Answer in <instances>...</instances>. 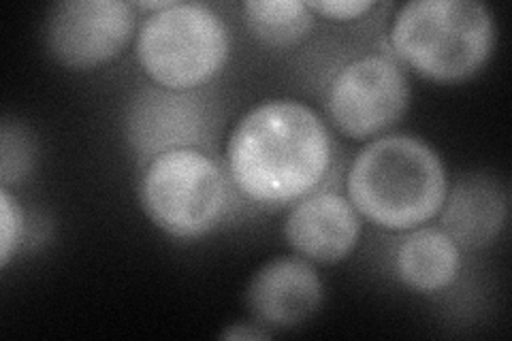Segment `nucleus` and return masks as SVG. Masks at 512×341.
Returning <instances> with one entry per match:
<instances>
[{
	"mask_svg": "<svg viewBox=\"0 0 512 341\" xmlns=\"http://www.w3.org/2000/svg\"><path fill=\"white\" fill-rule=\"evenodd\" d=\"M325 284L314 263L301 256H278L252 273L246 305L252 320L267 331H291L323 307Z\"/></svg>",
	"mask_w": 512,
	"mask_h": 341,
	"instance_id": "9d476101",
	"label": "nucleus"
},
{
	"mask_svg": "<svg viewBox=\"0 0 512 341\" xmlns=\"http://www.w3.org/2000/svg\"><path fill=\"white\" fill-rule=\"evenodd\" d=\"M286 246L314 265H338L357 250L363 218L346 192L318 188L288 205L282 222Z\"/></svg>",
	"mask_w": 512,
	"mask_h": 341,
	"instance_id": "1a4fd4ad",
	"label": "nucleus"
},
{
	"mask_svg": "<svg viewBox=\"0 0 512 341\" xmlns=\"http://www.w3.org/2000/svg\"><path fill=\"white\" fill-rule=\"evenodd\" d=\"M26 237V214L11 188H0V267L7 269L20 254Z\"/></svg>",
	"mask_w": 512,
	"mask_h": 341,
	"instance_id": "2eb2a0df",
	"label": "nucleus"
},
{
	"mask_svg": "<svg viewBox=\"0 0 512 341\" xmlns=\"http://www.w3.org/2000/svg\"><path fill=\"white\" fill-rule=\"evenodd\" d=\"M169 3L171 0H137V3H133V5L137 11H148V15H150L156 11H163L165 7H169Z\"/></svg>",
	"mask_w": 512,
	"mask_h": 341,
	"instance_id": "a211bd4d",
	"label": "nucleus"
},
{
	"mask_svg": "<svg viewBox=\"0 0 512 341\" xmlns=\"http://www.w3.org/2000/svg\"><path fill=\"white\" fill-rule=\"evenodd\" d=\"M220 337L222 339H269L271 337V331H267V329H263L261 324H256V322H250V324H233V327H229V329H224L222 333H220Z\"/></svg>",
	"mask_w": 512,
	"mask_h": 341,
	"instance_id": "f3484780",
	"label": "nucleus"
},
{
	"mask_svg": "<svg viewBox=\"0 0 512 341\" xmlns=\"http://www.w3.org/2000/svg\"><path fill=\"white\" fill-rule=\"evenodd\" d=\"M0 182L11 188L20 184L35 169V143L30 135L18 124H3V137H0Z\"/></svg>",
	"mask_w": 512,
	"mask_h": 341,
	"instance_id": "4468645a",
	"label": "nucleus"
},
{
	"mask_svg": "<svg viewBox=\"0 0 512 341\" xmlns=\"http://www.w3.org/2000/svg\"><path fill=\"white\" fill-rule=\"evenodd\" d=\"M137 13L126 0H62L45 18V50L69 71L101 69L135 43Z\"/></svg>",
	"mask_w": 512,
	"mask_h": 341,
	"instance_id": "6e6552de",
	"label": "nucleus"
},
{
	"mask_svg": "<svg viewBox=\"0 0 512 341\" xmlns=\"http://www.w3.org/2000/svg\"><path fill=\"white\" fill-rule=\"evenodd\" d=\"M335 165L329 122L308 103L267 99L239 118L224 145V169L239 197L280 209L323 188Z\"/></svg>",
	"mask_w": 512,
	"mask_h": 341,
	"instance_id": "f257e3e1",
	"label": "nucleus"
},
{
	"mask_svg": "<svg viewBox=\"0 0 512 341\" xmlns=\"http://www.w3.org/2000/svg\"><path fill=\"white\" fill-rule=\"evenodd\" d=\"M438 218L463 252L485 250L500 239L506 226L508 192L498 177L466 173L448 186Z\"/></svg>",
	"mask_w": 512,
	"mask_h": 341,
	"instance_id": "9b49d317",
	"label": "nucleus"
},
{
	"mask_svg": "<svg viewBox=\"0 0 512 341\" xmlns=\"http://www.w3.org/2000/svg\"><path fill=\"white\" fill-rule=\"evenodd\" d=\"M316 18L335 24H350L367 18L378 5L372 0H308Z\"/></svg>",
	"mask_w": 512,
	"mask_h": 341,
	"instance_id": "dca6fc26",
	"label": "nucleus"
},
{
	"mask_svg": "<svg viewBox=\"0 0 512 341\" xmlns=\"http://www.w3.org/2000/svg\"><path fill=\"white\" fill-rule=\"evenodd\" d=\"M218 111L205 90H169L152 81L128 96L122 133L141 167L173 150H207L216 135Z\"/></svg>",
	"mask_w": 512,
	"mask_h": 341,
	"instance_id": "0eeeda50",
	"label": "nucleus"
},
{
	"mask_svg": "<svg viewBox=\"0 0 512 341\" xmlns=\"http://www.w3.org/2000/svg\"><path fill=\"white\" fill-rule=\"evenodd\" d=\"M391 56L431 84H461L483 71L498 45L493 11L480 0H410L389 26Z\"/></svg>",
	"mask_w": 512,
	"mask_h": 341,
	"instance_id": "7ed1b4c3",
	"label": "nucleus"
},
{
	"mask_svg": "<svg viewBox=\"0 0 512 341\" xmlns=\"http://www.w3.org/2000/svg\"><path fill=\"white\" fill-rule=\"evenodd\" d=\"M231 52L229 22L195 0H171L163 11L146 15L135 37L139 69L169 90H205L227 69Z\"/></svg>",
	"mask_w": 512,
	"mask_h": 341,
	"instance_id": "20e7f679",
	"label": "nucleus"
},
{
	"mask_svg": "<svg viewBox=\"0 0 512 341\" xmlns=\"http://www.w3.org/2000/svg\"><path fill=\"white\" fill-rule=\"evenodd\" d=\"M242 13L250 35L271 50H291L316 26V15L301 0H246Z\"/></svg>",
	"mask_w": 512,
	"mask_h": 341,
	"instance_id": "ddd939ff",
	"label": "nucleus"
},
{
	"mask_svg": "<svg viewBox=\"0 0 512 341\" xmlns=\"http://www.w3.org/2000/svg\"><path fill=\"white\" fill-rule=\"evenodd\" d=\"M139 205L160 233L178 241L212 235L229 218L235 188L207 150H173L141 167Z\"/></svg>",
	"mask_w": 512,
	"mask_h": 341,
	"instance_id": "39448f33",
	"label": "nucleus"
},
{
	"mask_svg": "<svg viewBox=\"0 0 512 341\" xmlns=\"http://www.w3.org/2000/svg\"><path fill=\"white\" fill-rule=\"evenodd\" d=\"M451 177L434 145L408 133L363 143L346 169L344 192L363 220L389 233H408L436 220Z\"/></svg>",
	"mask_w": 512,
	"mask_h": 341,
	"instance_id": "f03ea898",
	"label": "nucleus"
},
{
	"mask_svg": "<svg viewBox=\"0 0 512 341\" xmlns=\"http://www.w3.org/2000/svg\"><path fill=\"white\" fill-rule=\"evenodd\" d=\"M412 99L408 71L391 54L367 52L348 58L325 86L327 120L352 141L391 133Z\"/></svg>",
	"mask_w": 512,
	"mask_h": 341,
	"instance_id": "423d86ee",
	"label": "nucleus"
},
{
	"mask_svg": "<svg viewBox=\"0 0 512 341\" xmlns=\"http://www.w3.org/2000/svg\"><path fill=\"white\" fill-rule=\"evenodd\" d=\"M463 269V250L442 226L423 224L404 233L393 252L397 282L421 297L453 288Z\"/></svg>",
	"mask_w": 512,
	"mask_h": 341,
	"instance_id": "f8f14e48",
	"label": "nucleus"
}]
</instances>
